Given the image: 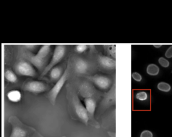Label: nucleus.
<instances>
[{"label": "nucleus", "instance_id": "6e6552de", "mask_svg": "<svg viewBox=\"0 0 172 137\" xmlns=\"http://www.w3.org/2000/svg\"><path fill=\"white\" fill-rule=\"evenodd\" d=\"M98 62L100 66L105 69L112 70L115 69V59L110 56H98Z\"/></svg>", "mask_w": 172, "mask_h": 137}, {"label": "nucleus", "instance_id": "f257e3e1", "mask_svg": "<svg viewBox=\"0 0 172 137\" xmlns=\"http://www.w3.org/2000/svg\"><path fill=\"white\" fill-rule=\"evenodd\" d=\"M51 51V45L50 44L43 45L40 47L36 53L27 54V57L30 63L35 68L38 69L43 68L46 62V59Z\"/></svg>", "mask_w": 172, "mask_h": 137}, {"label": "nucleus", "instance_id": "7ed1b4c3", "mask_svg": "<svg viewBox=\"0 0 172 137\" xmlns=\"http://www.w3.org/2000/svg\"><path fill=\"white\" fill-rule=\"evenodd\" d=\"M68 75H69V67L68 66L61 77L59 80H57V82L53 85V86L48 92V97L52 104H54L55 103L58 96L60 93L61 91L62 90L63 87H64L67 81Z\"/></svg>", "mask_w": 172, "mask_h": 137}, {"label": "nucleus", "instance_id": "f8f14e48", "mask_svg": "<svg viewBox=\"0 0 172 137\" xmlns=\"http://www.w3.org/2000/svg\"><path fill=\"white\" fill-rule=\"evenodd\" d=\"M80 91L83 97H86L93 95V89L91 85L87 82H85L82 84L80 87Z\"/></svg>", "mask_w": 172, "mask_h": 137}, {"label": "nucleus", "instance_id": "412c9836", "mask_svg": "<svg viewBox=\"0 0 172 137\" xmlns=\"http://www.w3.org/2000/svg\"><path fill=\"white\" fill-rule=\"evenodd\" d=\"M158 63L162 67L164 68H168L170 64L169 60L163 57H160L158 59Z\"/></svg>", "mask_w": 172, "mask_h": 137}, {"label": "nucleus", "instance_id": "1a4fd4ad", "mask_svg": "<svg viewBox=\"0 0 172 137\" xmlns=\"http://www.w3.org/2000/svg\"><path fill=\"white\" fill-rule=\"evenodd\" d=\"M84 105L86 108L90 117H93L96 111V101L93 96H89L85 97Z\"/></svg>", "mask_w": 172, "mask_h": 137}, {"label": "nucleus", "instance_id": "393cba45", "mask_svg": "<svg viewBox=\"0 0 172 137\" xmlns=\"http://www.w3.org/2000/svg\"><path fill=\"white\" fill-rule=\"evenodd\" d=\"M25 47V48L29 51H33L37 47V45L35 44H28V45H25L24 46Z\"/></svg>", "mask_w": 172, "mask_h": 137}, {"label": "nucleus", "instance_id": "6ab92c4d", "mask_svg": "<svg viewBox=\"0 0 172 137\" xmlns=\"http://www.w3.org/2000/svg\"><path fill=\"white\" fill-rule=\"evenodd\" d=\"M104 46L110 56L115 59L116 46L115 45H104Z\"/></svg>", "mask_w": 172, "mask_h": 137}, {"label": "nucleus", "instance_id": "dca6fc26", "mask_svg": "<svg viewBox=\"0 0 172 137\" xmlns=\"http://www.w3.org/2000/svg\"><path fill=\"white\" fill-rule=\"evenodd\" d=\"M27 133L25 130L19 127H15L12 128L9 137H26Z\"/></svg>", "mask_w": 172, "mask_h": 137}, {"label": "nucleus", "instance_id": "5701e85b", "mask_svg": "<svg viewBox=\"0 0 172 137\" xmlns=\"http://www.w3.org/2000/svg\"><path fill=\"white\" fill-rule=\"evenodd\" d=\"M140 137H153V133L150 130H143L141 132Z\"/></svg>", "mask_w": 172, "mask_h": 137}, {"label": "nucleus", "instance_id": "4be33fe9", "mask_svg": "<svg viewBox=\"0 0 172 137\" xmlns=\"http://www.w3.org/2000/svg\"><path fill=\"white\" fill-rule=\"evenodd\" d=\"M132 78L134 81L137 82H140L142 80V75L137 72H133L132 74Z\"/></svg>", "mask_w": 172, "mask_h": 137}, {"label": "nucleus", "instance_id": "aec40b11", "mask_svg": "<svg viewBox=\"0 0 172 137\" xmlns=\"http://www.w3.org/2000/svg\"><path fill=\"white\" fill-rule=\"evenodd\" d=\"M88 46L86 44H77L75 46V51L78 53H82L87 51Z\"/></svg>", "mask_w": 172, "mask_h": 137}, {"label": "nucleus", "instance_id": "20e7f679", "mask_svg": "<svg viewBox=\"0 0 172 137\" xmlns=\"http://www.w3.org/2000/svg\"><path fill=\"white\" fill-rule=\"evenodd\" d=\"M16 72L22 76L35 77L36 75L35 67L29 61L21 60L15 66Z\"/></svg>", "mask_w": 172, "mask_h": 137}, {"label": "nucleus", "instance_id": "9b49d317", "mask_svg": "<svg viewBox=\"0 0 172 137\" xmlns=\"http://www.w3.org/2000/svg\"><path fill=\"white\" fill-rule=\"evenodd\" d=\"M22 93L18 89H12L7 92V97L9 101L13 103H17L22 99Z\"/></svg>", "mask_w": 172, "mask_h": 137}, {"label": "nucleus", "instance_id": "423d86ee", "mask_svg": "<svg viewBox=\"0 0 172 137\" xmlns=\"http://www.w3.org/2000/svg\"><path fill=\"white\" fill-rule=\"evenodd\" d=\"M47 85L39 80H33L27 82L24 86V90L33 94H40L47 90Z\"/></svg>", "mask_w": 172, "mask_h": 137}, {"label": "nucleus", "instance_id": "a878e982", "mask_svg": "<svg viewBox=\"0 0 172 137\" xmlns=\"http://www.w3.org/2000/svg\"><path fill=\"white\" fill-rule=\"evenodd\" d=\"M162 45H160V44H155V45H153V47L155 48H160V47H162Z\"/></svg>", "mask_w": 172, "mask_h": 137}, {"label": "nucleus", "instance_id": "2eb2a0df", "mask_svg": "<svg viewBox=\"0 0 172 137\" xmlns=\"http://www.w3.org/2000/svg\"><path fill=\"white\" fill-rule=\"evenodd\" d=\"M5 78L7 81L11 84H15L18 81L17 75L14 72L10 69H7L5 72Z\"/></svg>", "mask_w": 172, "mask_h": 137}, {"label": "nucleus", "instance_id": "a211bd4d", "mask_svg": "<svg viewBox=\"0 0 172 137\" xmlns=\"http://www.w3.org/2000/svg\"><path fill=\"white\" fill-rule=\"evenodd\" d=\"M149 95L148 92L145 90H140L135 95V98L141 102L145 101L148 99Z\"/></svg>", "mask_w": 172, "mask_h": 137}, {"label": "nucleus", "instance_id": "4468645a", "mask_svg": "<svg viewBox=\"0 0 172 137\" xmlns=\"http://www.w3.org/2000/svg\"><path fill=\"white\" fill-rule=\"evenodd\" d=\"M50 76L53 80H58L61 77L64 73L62 69L59 67L56 66L53 68L50 72Z\"/></svg>", "mask_w": 172, "mask_h": 137}, {"label": "nucleus", "instance_id": "f03ea898", "mask_svg": "<svg viewBox=\"0 0 172 137\" xmlns=\"http://www.w3.org/2000/svg\"><path fill=\"white\" fill-rule=\"evenodd\" d=\"M66 51L65 45L58 44L55 46L53 50V53L50 59V62L43 69L41 76L43 77L47 74L53 68L57 66V64L63 59Z\"/></svg>", "mask_w": 172, "mask_h": 137}, {"label": "nucleus", "instance_id": "9d476101", "mask_svg": "<svg viewBox=\"0 0 172 137\" xmlns=\"http://www.w3.org/2000/svg\"><path fill=\"white\" fill-rule=\"evenodd\" d=\"M74 69L79 74H85L89 69L87 61L82 58H78L74 63Z\"/></svg>", "mask_w": 172, "mask_h": 137}, {"label": "nucleus", "instance_id": "f3484780", "mask_svg": "<svg viewBox=\"0 0 172 137\" xmlns=\"http://www.w3.org/2000/svg\"><path fill=\"white\" fill-rule=\"evenodd\" d=\"M157 89L158 90L163 92H169L171 90V86L170 84L165 82H160L157 85Z\"/></svg>", "mask_w": 172, "mask_h": 137}, {"label": "nucleus", "instance_id": "39448f33", "mask_svg": "<svg viewBox=\"0 0 172 137\" xmlns=\"http://www.w3.org/2000/svg\"><path fill=\"white\" fill-rule=\"evenodd\" d=\"M74 110L77 116L84 123L87 124L90 120V115L88 113L85 105L83 104L77 95H75L73 98Z\"/></svg>", "mask_w": 172, "mask_h": 137}, {"label": "nucleus", "instance_id": "0eeeda50", "mask_svg": "<svg viewBox=\"0 0 172 137\" xmlns=\"http://www.w3.org/2000/svg\"><path fill=\"white\" fill-rule=\"evenodd\" d=\"M88 79L98 89L102 90H106L109 89L112 84L110 78L105 75H96L90 77Z\"/></svg>", "mask_w": 172, "mask_h": 137}, {"label": "nucleus", "instance_id": "b1692460", "mask_svg": "<svg viewBox=\"0 0 172 137\" xmlns=\"http://www.w3.org/2000/svg\"><path fill=\"white\" fill-rule=\"evenodd\" d=\"M165 56L167 59H172V45L169 46L165 51Z\"/></svg>", "mask_w": 172, "mask_h": 137}, {"label": "nucleus", "instance_id": "ddd939ff", "mask_svg": "<svg viewBox=\"0 0 172 137\" xmlns=\"http://www.w3.org/2000/svg\"><path fill=\"white\" fill-rule=\"evenodd\" d=\"M146 72V73L150 76H156L159 74L160 72V69L157 64L152 63L147 66Z\"/></svg>", "mask_w": 172, "mask_h": 137}]
</instances>
